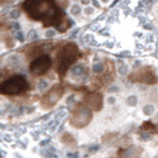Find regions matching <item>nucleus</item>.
I'll return each instance as SVG.
<instances>
[{
    "label": "nucleus",
    "mask_w": 158,
    "mask_h": 158,
    "mask_svg": "<svg viewBox=\"0 0 158 158\" xmlns=\"http://www.w3.org/2000/svg\"><path fill=\"white\" fill-rule=\"evenodd\" d=\"M85 102H86V106L89 109L92 110H100L101 105H102V99L100 95L97 94H91V95H87L86 99H85Z\"/></svg>",
    "instance_id": "7"
},
{
    "label": "nucleus",
    "mask_w": 158,
    "mask_h": 158,
    "mask_svg": "<svg viewBox=\"0 0 158 158\" xmlns=\"http://www.w3.org/2000/svg\"><path fill=\"white\" fill-rule=\"evenodd\" d=\"M90 119H91V113H90V110H87V106H86V108L77 110V113L71 119V124L74 127L82 128L90 122Z\"/></svg>",
    "instance_id": "5"
},
{
    "label": "nucleus",
    "mask_w": 158,
    "mask_h": 158,
    "mask_svg": "<svg viewBox=\"0 0 158 158\" xmlns=\"http://www.w3.org/2000/svg\"><path fill=\"white\" fill-rule=\"evenodd\" d=\"M132 80L137 81V82H143V84H154L156 76L151 68H142L138 72H135L134 77Z\"/></svg>",
    "instance_id": "6"
},
{
    "label": "nucleus",
    "mask_w": 158,
    "mask_h": 158,
    "mask_svg": "<svg viewBox=\"0 0 158 158\" xmlns=\"http://www.w3.org/2000/svg\"><path fill=\"white\" fill-rule=\"evenodd\" d=\"M79 57V48L74 43H68L62 48L58 54V66L57 71L59 76H65L68 67L74 63Z\"/></svg>",
    "instance_id": "2"
},
{
    "label": "nucleus",
    "mask_w": 158,
    "mask_h": 158,
    "mask_svg": "<svg viewBox=\"0 0 158 158\" xmlns=\"http://www.w3.org/2000/svg\"><path fill=\"white\" fill-rule=\"evenodd\" d=\"M51 65H52L51 58L47 54H43V56L38 57L37 59H34L31 63L29 71H31V74L33 76H42L51 68Z\"/></svg>",
    "instance_id": "4"
},
{
    "label": "nucleus",
    "mask_w": 158,
    "mask_h": 158,
    "mask_svg": "<svg viewBox=\"0 0 158 158\" xmlns=\"http://www.w3.org/2000/svg\"><path fill=\"white\" fill-rule=\"evenodd\" d=\"M61 95H62V89L59 86H54L52 90L48 92V95H47V97H46V101L49 104V106H52L54 102L58 101Z\"/></svg>",
    "instance_id": "8"
},
{
    "label": "nucleus",
    "mask_w": 158,
    "mask_h": 158,
    "mask_svg": "<svg viewBox=\"0 0 158 158\" xmlns=\"http://www.w3.org/2000/svg\"><path fill=\"white\" fill-rule=\"evenodd\" d=\"M24 10L34 20H42L44 25H59L63 14L54 5V0H27Z\"/></svg>",
    "instance_id": "1"
},
{
    "label": "nucleus",
    "mask_w": 158,
    "mask_h": 158,
    "mask_svg": "<svg viewBox=\"0 0 158 158\" xmlns=\"http://www.w3.org/2000/svg\"><path fill=\"white\" fill-rule=\"evenodd\" d=\"M28 89V81L24 76H14L0 85V92L5 95H18Z\"/></svg>",
    "instance_id": "3"
}]
</instances>
